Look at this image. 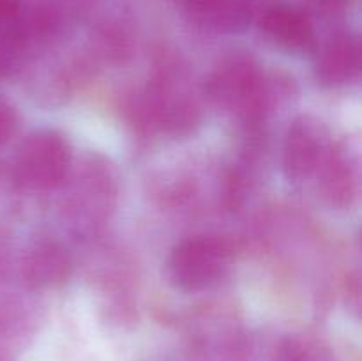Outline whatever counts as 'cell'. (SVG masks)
Returning a JSON list of instances; mask_svg holds the SVG:
<instances>
[{
    "instance_id": "obj_1",
    "label": "cell",
    "mask_w": 362,
    "mask_h": 361,
    "mask_svg": "<svg viewBox=\"0 0 362 361\" xmlns=\"http://www.w3.org/2000/svg\"><path fill=\"white\" fill-rule=\"evenodd\" d=\"M73 165V151L62 133L39 130L28 134L14 158V180L25 191L46 193L62 186Z\"/></svg>"
},
{
    "instance_id": "obj_2",
    "label": "cell",
    "mask_w": 362,
    "mask_h": 361,
    "mask_svg": "<svg viewBox=\"0 0 362 361\" xmlns=\"http://www.w3.org/2000/svg\"><path fill=\"white\" fill-rule=\"evenodd\" d=\"M232 253L225 241L194 236L177 244L168 257L170 282L182 292H202L226 275Z\"/></svg>"
},
{
    "instance_id": "obj_3",
    "label": "cell",
    "mask_w": 362,
    "mask_h": 361,
    "mask_svg": "<svg viewBox=\"0 0 362 361\" xmlns=\"http://www.w3.org/2000/svg\"><path fill=\"white\" fill-rule=\"evenodd\" d=\"M117 200V179L105 159H87L73 177L66 197V214L74 227L85 232L105 223Z\"/></svg>"
},
{
    "instance_id": "obj_4",
    "label": "cell",
    "mask_w": 362,
    "mask_h": 361,
    "mask_svg": "<svg viewBox=\"0 0 362 361\" xmlns=\"http://www.w3.org/2000/svg\"><path fill=\"white\" fill-rule=\"evenodd\" d=\"M207 92L221 108L251 119L265 105V87L258 67L246 57H232L212 73Z\"/></svg>"
},
{
    "instance_id": "obj_5",
    "label": "cell",
    "mask_w": 362,
    "mask_h": 361,
    "mask_svg": "<svg viewBox=\"0 0 362 361\" xmlns=\"http://www.w3.org/2000/svg\"><path fill=\"white\" fill-rule=\"evenodd\" d=\"M334 138L318 120L299 117L290 124L283 144V172L293 183L313 180Z\"/></svg>"
},
{
    "instance_id": "obj_6",
    "label": "cell",
    "mask_w": 362,
    "mask_h": 361,
    "mask_svg": "<svg viewBox=\"0 0 362 361\" xmlns=\"http://www.w3.org/2000/svg\"><path fill=\"white\" fill-rule=\"evenodd\" d=\"M187 343L197 361H244L250 340L233 321L207 315L191 324Z\"/></svg>"
},
{
    "instance_id": "obj_7",
    "label": "cell",
    "mask_w": 362,
    "mask_h": 361,
    "mask_svg": "<svg viewBox=\"0 0 362 361\" xmlns=\"http://www.w3.org/2000/svg\"><path fill=\"white\" fill-rule=\"evenodd\" d=\"M357 166L352 156L338 142L331 145L324 161L318 166L313 177L318 195L331 207L346 209L354 204L359 191Z\"/></svg>"
},
{
    "instance_id": "obj_8",
    "label": "cell",
    "mask_w": 362,
    "mask_h": 361,
    "mask_svg": "<svg viewBox=\"0 0 362 361\" xmlns=\"http://www.w3.org/2000/svg\"><path fill=\"white\" fill-rule=\"evenodd\" d=\"M361 69L357 35L339 32L322 45L315 59V76L324 87L336 88L356 80Z\"/></svg>"
},
{
    "instance_id": "obj_9",
    "label": "cell",
    "mask_w": 362,
    "mask_h": 361,
    "mask_svg": "<svg viewBox=\"0 0 362 361\" xmlns=\"http://www.w3.org/2000/svg\"><path fill=\"white\" fill-rule=\"evenodd\" d=\"M73 269L69 253L59 243L39 239L27 246L20 258V275L32 289H48L66 282Z\"/></svg>"
},
{
    "instance_id": "obj_10",
    "label": "cell",
    "mask_w": 362,
    "mask_h": 361,
    "mask_svg": "<svg viewBox=\"0 0 362 361\" xmlns=\"http://www.w3.org/2000/svg\"><path fill=\"white\" fill-rule=\"evenodd\" d=\"M260 30L278 48L292 53L315 48V28L306 13L290 6H272L260 16Z\"/></svg>"
},
{
    "instance_id": "obj_11",
    "label": "cell",
    "mask_w": 362,
    "mask_h": 361,
    "mask_svg": "<svg viewBox=\"0 0 362 361\" xmlns=\"http://www.w3.org/2000/svg\"><path fill=\"white\" fill-rule=\"evenodd\" d=\"M35 329L37 314L27 301L0 296V361H20Z\"/></svg>"
},
{
    "instance_id": "obj_12",
    "label": "cell",
    "mask_w": 362,
    "mask_h": 361,
    "mask_svg": "<svg viewBox=\"0 0 362 361\" xmlns=\"http://www.w3.org/2000/svg\"><path fill=\"white\" fill-rule=\"evenodd\" d=\"M186 13L200 27L214 32H239L250 25V0H184Z\"/></svg>"
},
{
    "instance_id": "obj_13",
    "label": "cell",
    "mask_w": 362,
    "mask_h": 361,
    "mask_svg": "<svg viewBox=\"0 0 362 361\" xmlns=\"http://www.w3.org/2000/svg\"><path fill=\"white\" fill-rule=\"evenodd\" d=\"M244 361H334V356L317 336L286 335L262 350L250 342Z\"/></svg>"
},
{
    "instance_id": "obj_14",
    "label": "cell",
    "mask_w": 362,
    "mask_h": 361,
    "mask_svg": "<svg viewBox=\"0 0 362 361\" xmlns=\"http://www.w3.org/2000/svg\"><path fill=\"white\" fill-rule=\"evenodd\" d=\"M18 131V113L14 106L0 98V149L9 144Z\"/></svg>"
},
{
    "instance_id": "obj_15",
    "label": "cell",
    "mask_w": 362,
    "mask_h": 361,
    "mask_svg": "<svg viewBox=\"0 0 362 361\" xmlns=\"http://www.w3.org/2000/svg\"><path fill=\"white\" fill-rule=\"evenodd\" d=\"M7 265H9V251H7V244L4 243V239L0 237V280L6 275Z\"/></svg>"
}]
</instances>
